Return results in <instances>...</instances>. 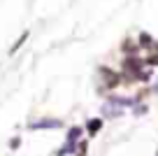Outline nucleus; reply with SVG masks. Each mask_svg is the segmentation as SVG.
Returning a JSON list of instances; mask_svg holds the SVG:
<instances>
[{
	"label": "nucleus",
	"instance_id": "f257e3e1",
	"mask_svg": "<svg viewBox=\"0 0 158 156\" xmlns=\"http://www.w3.org/2000/svg\"><path fill=\"white\" fill-rule=\"evenodd\" d=\"M30 128L33 131H40V128H60V121L58 119H42V121H33Z\"/></svg>",
	"mask_w": 158,
	"mask_h": 156
},
{
	"label": "nucleus",
	"instance_id": "f03ea898",
	"mask_svg": "<svg viewBox=\"0 0 158 156\" xmlns=\"http://www.w3.org/2000/svg\"><path fill=\"white\" fill-rule=\"evenodd\" d=\"M26 37H28V33H23V35H21V37H19V40H16V44H14V47H12V49H10V54H14V51H19V47H21V44H23V42H26Z\"/></svg>",
	"mask_w": 158,
	"mask_h": 156
},
{
	"label": "nucleus",
	"instance_id": "7ed1b4c3",
	"mask_svg": "<svg viewBox=\"0 0 158 156\" xmlns=\"http://www.w3.org/2000/svg\"><path fill=\"white\" fill-rule=\"evenodd\" d=\"M79 135H81V128H77V126H74V128H72V131H70V135H68V140H72V142H74V140H77V137H79Z\"/></svg>",
	"mask_w": 158,
	"mask_h": 156
},
{
	"label": "nucleus",
	"instance_id": "20e7f679",
	"mask_svg": "<svg viewBox=\"0 0 158 156\" xmlns=\"http://www.w3.org/2000/svg\"><path fill=\"white\" fill-rule=\"evenodd\" d=\"M100 124H102V121H100V119H95V121H91V124H89V131H91V133H95V131H98V128H100Z\"/></svg>",
	"mask_w": 158,
	"mask_h": 156
},
{
	"label": "nucleus",
	"instance_id": "39448f33",
	"mask_svg": "<svg viewBox=\"0 0 158 156\" xmlns=\"http://www.w3.org/2000/svg\"><path fill=\"white\" fill-rule=\"evenodd\" d=\"M153 89H156V93H158V84H156V86H153Z\"/></svg>",
	"mask_w": 158,
	"mask_h": 156
}]
</instances>
